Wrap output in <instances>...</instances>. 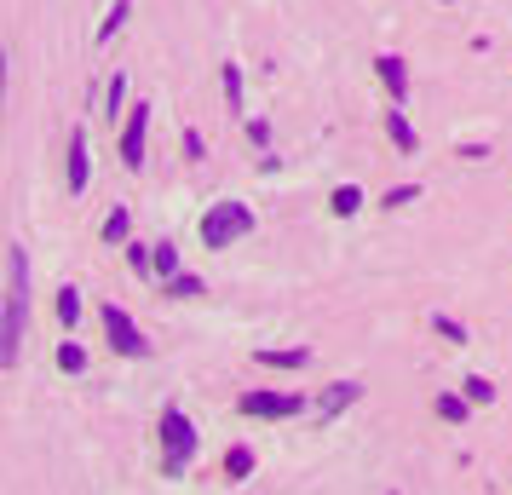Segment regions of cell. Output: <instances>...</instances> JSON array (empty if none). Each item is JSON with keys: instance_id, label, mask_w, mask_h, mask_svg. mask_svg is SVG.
<instances>
[{"instance_id": "obj_25", "label": "cell", "mask_w": 512, "mask_h": 495, "mask_svg": "<svg viewBox=\"0 0 512 495\" xmlns=\"http://www.w3.org/2000/svg\"><path fill=\"white\" fill-rule=\"evenodd\" d=\"M409 202H420V190H409V185H397L392 196H386V208H409Z\"/></svg>"}, {"instance_id": "obj_12", "label": "cell", "mask_w": 512, "mask_h": 495, "mask_svg": "<svg viewBox=\"0 0 512 495\" xmlns=\"http://www.w3.org/2000/svg\"><path fill=\"white\" fill-rule=\"evenodd\" d=\"M127 18H133V0H116V6H110V18L98 24V41H116V35H121V24H127Z\"/></svg>"}, {"instance_id": "obj_13", "label": "cell", "mask_w": 512, "mask_h": 495, "mask_svg": "<svg viewBox=\"0 0 512 495\" xmlns=\"http://www.w3.org/2000/svg\"><path fill=\"white\" fill-rule=\"evenodd\" d=\"M328 208L340 213V219H351V213L363 208V190H357V185H340L334 196H328Z\"/></svg>"}, {"instance_id": "obj_10", "label": "cell", "mask_w": 512, "mask_h": 495, "mask_svg": "<svg viewBox=\"0 0 512 495\" xmlns=\"http://www.w3.org/2000/svg\"><path fill=\"white\" fill-rule=\"evenodd\" d=\"M386 139L397 144V150H403V156H415V127H409V116H403V110H386Z\"/></svg>"}, {"instance_id": "obj_20", "label": "cell", "mask_w": 512, "mask_h": 495, "mask_svg": "<svg viewBox=\"0 0 512 495\" xmlns=\"http://www.w3.org/2000/svg\"><path fill=\"white\" fill-rule=\"evenodd\" d=\"M466 409H472V398H438V415H443V421H466Z\"/></svg>"}, {"instance_id": "obj_17", "label": "cell", "mask_w": 512, "mask_h": 495, "mask_svg": "<svg viewBox=\"0 0 512 495\" xmlns=\"http://www.w3.org/2000/svg\"><path fill=\"white\" fill-rule=\"evenodd\" d=\"M58 369H64V375H81V369H87V352H81V346H58Z\"/></svg>"}, {"instance_id": "obj_2", "label": "cell", "mask_w": 512, "mask_h": 495, "mask_svg": "<svg viewBox=\"0 0 512 495\" xmlns=\"http://www.w3.org/2000/svg\"><path fill=\"white\" fill-rule=\"evenodd\" d=\"M190 461H196V426H190L185 409H167L162 415V472L179 478Z\"/></svg>"}, {"instance_id": "obj_3", "label": "cell", "mask_w": 512, "mask_h": 495, "mask_svg": "<svg viewBox=\"0 0 512 495\" xmlns=\"http://www.w3.org/2000/svg\"><path fill=\"white\" fill-rule=\"evenodd\" d=\"M248 231H254V213L242 208V202H213L208 219H202V242H208L213 254H225V248L242 242Z\"/></svg>"}, {"instance_id": "obj_5", "label": "cell", "mask_w": 512, "mask_h": 495, "mask_svg": "<svg viewBox=\"0 0 512 495\" xmlns=\"http://www.w3.org/2000/svg\"><path fill=\"white\" fill-rule=\"evenodd\" d=\"M248 421H288V415H300L305 398L300 392H242V403H236Z\"/></svg>"}, {"instance_id": "obj_9", "label": "cell", "mask_w": 512, "mask_h": 495, "mask_svg": "<svg viewBox=\"0 0 512 495\" xmlns=\"http://www.w3.org/2000/svg\"><path fill=\"white\" fill-rule=\"evenodd\" d=\"M64 185H70L75 196L87 190V139H81V133L70 139V162H64Z\"/></svg>"}, {"instance_id": "obj_11", "label": "cell", "mask_w": 512, "mask_h": 495, "mask_svg": "<svg viewBox=\"0 0 512 495\" xmlns=\"http://www.w3.org/2000/svg\"><path fill=\"white\" fill-rule=\"evenodd\" d=\"M259 363H265V369H305V352L300 346H265V352H259Z\"/></svg>"}, {"instance_id": "obj_1", "label": "cell", "mask_w": 512, "mask_h": 495, "mask_svg": "<svg viewBox=\"0 0 512 495\" xmlns=\"http://www.w3.org/2000/svg\"><path fill=\"white\" fill-rule=\"evenodd\" d=\"M24 323H29V254L12 242L6 248V317H0V369H12L24 352Z\"/></svg>"}, {"instance_id": "obj_19", "label": "cell", "mask_w": 512, "mask_h": 495, "mask_svg": "<svg viewBox=\"0 0 512 495\" xmlns=\"http://www.w3.org/2000/svg\"><path fill=\"white\" fill-rule=\"evenodd\" d=\"M167 294H179V300H196V294H202V277H190V271H179V277L167 283Z\"/></svg>"}, {"instance_id": "obj_18", "label": "cell", "mask_w": 512, "mask_h": 495, "mask_svg": "<svg viewBox=\"0 0 512 495\" xmlns=\"http://www.w3.org/2000/svg\"><path fill=\"white\" fill-rule=\"evenodd\" d=\"M75 317H81V294H75V288H64V294H58V323L70 329Z\"/></svg>"}, {"instance_id": "obj_8", "label": "cell", "mask_w": 512, "mask_h": 495, "mask_svg": "<svg viewBox=\"0 0 512 495\" xmlns=\"http://www.w3.org/2000/svg\"><path fill=\"white\" fill-rule=\"evenodd\" d=\"M374 70H380V81H386L392 104H403V98H409V70H403V58H397V52H380V58H374Z\"/></svg>"}, {"instance_id": "obj_22", "label": "cell", "mask_w": 512, "mask_h": 495, "mask_svg": "<svg viewBox=\"0 0 512 495\" xmlns=\"http://www.w3.org/2000/svg\"><path fill=\"white\" fill-rule=\"evenodd\" d=\"M466 398H472V403H495V386H489L484 375H472V380H466Z\"/></svg>"}, {"instance_id": "obj_14", "label": "cell", "mask_w": 512, "mask_h": 495, "mask_svg": "<svg viewBox=\"0 0 512 495\" xmlns=\"http://www.w3.org/2000/svg\"><path fill=\"white\" fill-rule=\"evenodd\" d=\"M248 472H254V449H248V444H236L231 455H225V478L236 484V478H248Z\"/></svg>"}, {"instance_id": "obj_7", "label": "cell", "mask_w": 512, "mask_h": 495, "mask_svg": "<svg viewBox=\"0 0 512 495\" xmlns=\"http://www.w3.org/2000/svg\"><path fill=\"white\" fill-rule=\"evenodd\" d=\"M357 398H363V380H334L323 398H317V421H334V415H346Z\"/></svg>"}, {"instance_id": "obj_6", "label": "cell", "mask_w": 512, "mask_h": 495, "mask_svg": "<svg viewBox=\"0 0 512 495\" xmlns=\"http://www.w3.org/2000/svg\"><path fill=\"white\" fill-rule=\"evenodd\" d=\"M144 133H150V104H133V110H127V127H121V162L127 167H139L144 162Z\"/></svg>"}, {"instance_id": "obj_23", "label": "cell", "mask_w": 512, "mask_h": 495, "mask_svg": "<svg viewBox=\"0 0 512 495\" xmlns=\"http://www.w3.org/2000/svg\"><path fill=\"white\" fill-rule=\"evenodd\" d=\"M432 329H438L443 340H455V346H466V329L455 323V317H432Z\"/></svg>"}, {"instance_id": "obj_16", "label": "cell", "mask_w": 512, "mask_h": 495, "mask_svg": "<svg viewBox=\"0 0 512 495\" xmlns=\"http://www.w3.org/2000/svg\"><path fill=\"white\" fill-rule=\"evenodd\" d=\"M156 271H162L167 283L179 277V248H173V242H156Z\"/></svg>"}, {"instance_id": "obj_24", "label": "cell", "mask_w": 512, "mask_h": 495, "mask_svg": "<svg viewBox=\"0 0 512 495\" xmlns=\"http://www.w3.org/2000/svg\"><path fill=\"white\" fill-rule=\"evenodd\" d=\"M121 236H127V208H116L104 219V242H121Z\"/></svg>"}, {"instance_id": "obj_4", "label": "cell", "mask_w": 512, "mask_h": 495, "mask_svg": "<svg viewBox=\"0 0 512 495\" xmlns=\"http://www.w3.org/2000/svg\"><path fill=\"white\" fill-rule=\"evenodd\" d=\"M98 323H104V340H110L121 357H144V352H150V340H144L139 323H133L121 306H98Z\"/></svg>"}, {"instance_id": "obj_15", "label": "cell", "mask_w": 512, "mask_h": 495, "mask_svg": "<svg viewBox=\"0 0 512 495\" xmlns=\"http://www.w3.org/2000/svg\"><path fill=\"white\" fill-rule=\"evenodd\" d=\"M121 104H127V81H121V75H116V81L104 87V116H110V121H116V116H127Z\"/></svg>"}, {"instance_id": "obj_21", "label": "cell", "mask_w": 512, "mask_h": 495, "mask_svg": "<svg viewBox=\"0 0 512 495\" xmlns=\"http://www.w3.org/2000/svg\"><path fill=\"white\" fill-rule=\"evenodd\" d=\"M225 98H231V110H242V70L225 64Z\"/></svg>"}]
</instances>
